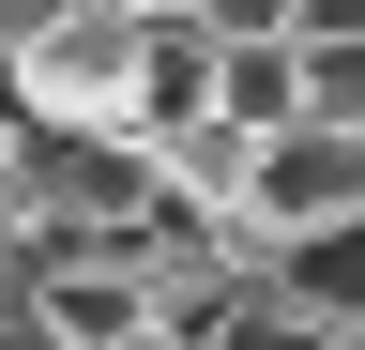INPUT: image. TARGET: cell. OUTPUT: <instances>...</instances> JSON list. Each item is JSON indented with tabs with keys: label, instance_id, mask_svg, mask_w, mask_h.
Masks as SVG:
<instances>
[{
	"label": "cell",
	"instance_id": "obj_3",
	"mask_svg": "<svg viewBox=\"0 0 365 350\" xmlns=\"http://www.w3.org/2000/svg\"><path fill=\"white\" fill-rule=\"evenodd\" d=\"M198 350H335V335H319V320H304L289 289H244V304H228V320H213Z\"/></svg>",
	"mask_w": 365,
	"mask_h": 350
},
{
	"label": "cell",
	"instance_id": "obj_2",
	"mask_svg": "<svg viewBox=\"0 0 365 350\" xmlns=\"http://www.w3.org/2000/svg\"><path fill=\"white\" fill-rule=\"evenodd\" d=\"M213 122L289 138V122H304V46H213Z\"/></svg>",
	"mask_w": 365,
	"mask_h": 350
},
{
	"label": "cell",
	"instance_id": "obj_5",
	"mask_svg": "<svg viewBox=\"0 0 365 350\" xmlns=\"http://www.w3.org/2000/svg\"><path fill=\"white\" fill-rule=\"evenodd\" d=\"M182 31H198V46H289V0H198Z\"/></svg>",
	"mask_w": 365,
	"mask_h": 350
},
{
	"label": "cell",
	"instance_id": "obj_1",
	"mask_svg": "<svg viewBox=\"0 0 365 350\" xmlns=\"http://www.w3.org/2000/svg\"><path fill=\"white\" fill-rule=\"evenodd\" d=\"M137 61H153V31H137V16L61 0V16H46V46L16 61L31 138H107V153H137Z\"/></svg>",
	"mask_w": 365,
	"mask_h": 350
},
{
	"label": "cell",
	"instance_id": "obj_4",
	"mask_svg": "<svg viewBox=\"0 0 365 350\" xmlns=\"http://www.w3.org/2000/svg\"><path fill=\"white\" fill-rule=\"evenodd\" d=\"M304 122L365 153V46H304Z\"/></svg>",
	"mask_w": 365,
	"mask_h": 350
},
{
	"label": "cell",
	"instance_id": "obj_6",
	"mask_svg": "<svg viewBox=\"0 0 365 350\" xmlns=\"http://www.w3.org/2000/svg\"><path fill=\"white\" fill-rule=\"evenodd\" d=\"M289 46H365V0H289Z\"/></svg>",
	"mask_w": 365,
	"mask_h": 350
},
{
	"label": "cell",
	"instance_id": "obj_7",
	"mask_svg": "<svg viewBox=\"0 0 365 350\" xmlns=\"http://www.w3.org/2000/svg\"><path fill=\"white\" fill-rule=\"evenodd\" d=\"M107 16H137V31H168V16H198V0H107Z\"/></svg>",
	"mask_w": 365,
	"mask_h": 350
}]
</instances>
